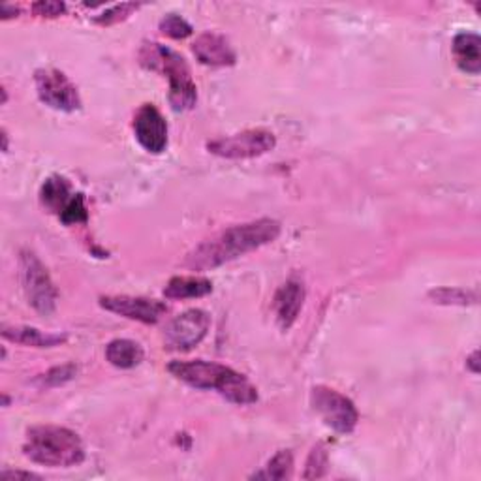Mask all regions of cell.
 I'll return each instance as SVG.
<instances>
[{
	"mask_svg": "<svg viewBox=\"0 0 481 481\" xmlns=\"http://www.w3.org/2000/svg\"><path fill=\"white\" fill-rule=\"evenodd\" d=\"M477 358H479V352H477V349H476V352L468 358V361H467V365L470 367V370H472V373L474 375H477L479 373V365H477Z\"/></svg>",
	"mask_w": 481,
	"mask_h": 481,
	"instance_id": "83f0119b",
	"label": "cell"
},
{
	"mask_svg": "<svg viewBox=\"0 0 481 481\" xmlns=\"http://www.w3.org/2000/svg\"><path fill=\"white\" fill-rule=\"evenodd\" d=\"M168 370L171 377L188 384L190 387L205 391L213 389L218 395H222L226 401L233 404L249 406L258 401V389L252 386V382L245 375L237 373L231 367L204 359H194V361H171L168 365Z\"/></svg>",
	"mask_w": 481,
	"mask_h": 481,
	"instance_id": "7a4b0ae2",
	"label": "cell"
},
{
	"mask_svg": "<svg viewBox=\"0 0 481 481\" xmlns=\"http://www.w3.org/2000/svg\"><path fill=\"white\" fill-rule=\"evenodd\" d=\"M19 277H21V284H23V290H25L31 307L43 316L53 314L57 309L59 292L55 288V284L46 266L41 264L34 252H29V250L21 252Z\"/></svg>",
	"mask_w": 481,
	"mask_h": 481,
	"instance_id": "5b68a950",
	"label": "cell"
},
{
	"mask_svg": "<svg viewBox=\"0 0 481 481\" xmlns=\"http://www.w3.org/2000/svg\"><path fill=\"white\" fill-rule=\"evenodd\" d=\"M62 224H81V222H86V218H89V213H86V205H85V198L83 194H74L72 202L67 205V209L62 211V214L59 216Z\"/></svg>",
	"mask_w": 481,
	"mask_h": 481,
	"instance_id": "603a6c76",
	"label": "cell"
},
{
	"mask_svg": "<svg viewBox=\"0 0 481 481\" xmlns=\"http://www.w3.org/2000/svg\"><path fill=\"white\" fill-rule=\"evenodd\" d=\"M140 6H141V5H136V3L117 5V6H113V8L105 10L102 15L95 17V23L104 25V27H107V25H115V23H119V21L126 19L128 15H132Z\"/></svg>",
	"mask_w": 481,
	"mask_h": 481,
	"instance_id": "cb8c5ba5",
	"label": "cell"
},
{
	"mask_svg": "<svg viewBox=\"0 0 481 481\" xmlns=\"http://www.w3.org/2000/svg\"><path fill=\"white\" fill-rule=\"evenodd\" d=\"M145 358L143 348L130 339H115L105 348V359L117 368H134Z\"/></svg>",
	"mask_w": 481,
	"mask_h": 481,
	"instance_id": "ac0fdd59",
	"label": "cell"
},
{
	"mask_svg": "<svg viewBox=\"0 0 481 481\" xmlns=\"http://www.w3.org/2000/svg\"><path fill=\"white\" fill-rule=\"evenodd\" d=\"M192 51L202 64L213 68L233 67L237 60L231 43L222 34L216 32H205L200 38H195Z\"/></svg>",
	"mask_w": 481,
	"mask_h": 481,
	"instance_id": "4fadbf2b",
	"label": "cell"
},
{
	"mask_svg": "<svg viewBox=\"0 0 481 481\" xmlns=\"http://www.w3.org/2000/svg\"><path fill=\"white\" fill-rule=\"evenodd\" d=\"M453 55L457 67L470 76L481 72V40L474 32H461L453 38Z\"/></svg>",
	"mask_w": 481,
	"mask_h": 481,
	"instance_id": "5bb4252c",
	"label": "cell"
},
{
	"mask_svg": "<svg viewBox=\"0 0 481 481\" xmlns=\"http://www.w3.org/2000/svg\"><path fill=\"white\" fill-rule=\"evenodd\" d=\"M34 83L40 100L57 109V112L72 113L81 107L77 86L68 79L67 74H62L55 68H41L36 70Z\"/></svg>",
	"mask_w": 481,
	"mask_h": 481,
	"instance_id": "9c48e42d",
	"label": "cell"
},
{
	"mask_svg": "<svg viewBox=\"0 0 481 481\" xmlns=\"http://www.w3.org/2000/svg\"><path fill=\"white\" fill-rule=\"evenodd\" d=\"M72 198H74V194H72L70 183L64 177H60V175H53V177H50L46 183H43L40 190L41 205L59 216L62 214L64 209H67Z\"/></svg>",
	"mask_w": 481,
	"mask_h": 481,
	"instance_id": "e0dca14e",
	"label": "cell"
},
{
	"mask_svg": "<svg viewBox=\"0 0 481 481\" xmlns=\"http://www.w3.org/2000/svg\"><path fill=\"white\" fill-rule=\"evenodd\" d=\"M429 299L436 304H446V307H468L477 303V292L463 290V288H436L429 292Z\"/></svg>",
	"mask_w": 481,
	"mask_h": 481,
	"instance_id": "d6986e66",
	"label": "cell"
},
{
	"mask_svg": "<svg viewBox=\"0 0 481 481\" xmlns=\"http://www.w3.org/2000/svg\"><path fill=\"white\" fill-rule=\"evenodd\" d=\"M23 453L36 465L50 468H70L85 461L79 436L59 425H36L27 431Z\"/></svg>",
	"mask_w": 481,
	"mask_h": 481,
	"instance_id": "3957f363",
	"label": "cell"
},
{
	"mask_svg": "<svg viewBox=\"0 0 481 481\" xmlns=\"http://www.w3.org/2000/svg\"><path fill=\"white\" fill-rule=\"evenodd\" d=\"M211 327V316L202 309H190L175 316L164 331V346L171 352H188L198 346Z\"/></svg>",
	"mask_w": 481,
	"mask_h": 481,
	"instance_id": "ba28073f",
	"label": "cell"
},
{
	"mask_svg": "<svg viewBox=\"0 0 481 481\" xmlns=\"http://www.w3.org/2000/svg\"><path fill=\"white\" fill-rule=\"evenodd\" d=\"M280 222L273 221V218H259V221L231 226L205 239L204 243L190 250L185 258V268L192 271L216 269L252 250L273 243L280 235Z\"/></svg>",
	"mask_w": 481,
	"mask_h": 481,
	"instance_id": "6da1fadb",
	"label": "cell"
},
{
	"mask_svg": "<svg viewBox=\"0 0 481 481\" xmlns=\"http://www.w3.org/2000/svg\"><path fill=\"white\" fill-rule=\"evenodd\" d=\"M134 134L138 143L152 155L168 147V123L155 104H143L134 115Z\"/></svg>",
	"mask_w": 481,
	"mask_h": 481,
	"instance_id": "8fae6325",
	"label": "cell"
},
{
	"mask_svg": "<svg viewBox=\"0 0 481 481\" xmlns=\"http://www.w3.org/2000/svg\"><path fill=\"white\" fill-rule=\"evenodd\" d=\"M32 12L40 17H59L67 12V5L55 3V0H41V3L32 5Z\"/></svg>",
	"mask_w": 481,
	"mask_h": 481,
	"instance_id": "484cf974",
	"label": "cell"
},
{
	"mask_svg": "<svg viewBox=\"0 0 481 481\" xmlns=\"http://www.w3.org/2000/svg\"><path fill=\"white\" fill-rule=\"evenodd\" d=\"M327 467H330V457H327V449L318 444L313 448L309 458H307V465H304V479H318L323 477L327 472Z\"/></svg>",
	"mask_w": 481,
	"mask_h": 481,
	"instance_id": "44dd1931",
	"label": "cell"
},
{
	"mask_svg": "<svg viewBox=\"0 0 481 481\" xmlns=\"http://www.w3.org/2000/svg\"><path fill=\"white\" fill-rule=\"evenodd\" d=\"M76 373H77V367L74 363L55 367L50 370V373H46V377H43V384L46 386H62V384L74 380Z\"/></svg>",
	"mask_w": 481,
	"mask_h": 481,
	"instance_id": "d4e9b609",
	"label": "cell"
},
{
	"mask_svg": "<svg viewBox=\"0 0 481 481\" xmlns=\"http://www.w3.org/2000/svg\"><path fill=\"white\" fill-rule=\"evenodd\" d=\"M15 14H19V8H15V6H8V5L3 6V19L15 17Z\"/></svg>",
	"mask_w": 481,
	"mask_h": 481,
	"instance_id": "f1b7e54d",
	"label": "cell"
},
{
	"mask_svg": "<svg viewBox=\"0 0 481 481\" xmlns=\"http://www.w3.org/2000/svg\"><path fill=\"white\" fill-rule=\"evenodd\" d=\"M160 31H162V34H166L173 40H185L192 34L194 29L185 17H181L177 14H168L160 21Z\"/></svg>",
	"mask_w": 481,
	"mask_h": 481,
	"instance_id": "7402d4cb",
	"label": "cell"
},
{
	"mask_svg": "<svg viewBox=\"0 0 481 481\" xmlns=\"http://www.w3.org/2000/svg\"><path fill=\"white\" fill-rule=\"evenodd\" d=\"M100 307L119 314L128 320H136L141 323H157L168 313V304L157 299L132 297V295H105L100 297Z\"/></svg>",
	"mask_w": 481,
	"mask_h": 481,
	"instance_id": "30bf717a",
	"label": "cell"
},
{
	"mask_svg": "<svg viewBox=\"0 0 481 481\" xmlns=\"http://www.w3.org/2000/svg\"><path fill=\"white\" fill-rule=\"evenodd\" d=\"M140 62L145 68L164 74L169 79V104L175 112H186L198 102V89L183 55L162 43H143Z\"/></svg>",
	"mask_w": 481,
	"mask_h": 481,
	"instance_id": "277c9868",
	"label": "cell"
},
{
	"mask_svg": "<svg viewBox=\"0 0 481 481\" xmlns=\"http://www.w3.org/2000/svg\"><path fill=\"white\" fill-rule=\"evenodd\" d=\"M213 292V282L204 277H173L164 288L168 299H198Z\"/></svg>",
	"mask_w": 481,
	"mask_h": 481,
	"instance_id": "2e32d148",
	"label": "cell"
},
{
	"mask_svg": "<svg viewBox=\"0 0 481 481\" xmlns=\"http://www.w3.org/2000/svg\"><path fill=\"white\" fill-rule=\"evenodd\" d=\"M294 470V455L288 449H280L266 467V472H259L254 477H266V479H288Z\"/></svg>",
	"mask_w": 481,
	"mask_h": 481,
	"instance_id": "ffe728a7",
	"label": "cell"
},
{
	"mask_svg": "<svg viewBox=\"0 0 481 481\" xmlns=\"http://www.w3.org/2000/svg\"><path fill=\"white\" fill-rule=\"evenodd\" d=\"M304 297H307V290H304V282L299 277H290L275 294L273 307L277 322L284 331H288L297 322Z\"/></svg>",
	"mask_w": 481,
	"mask_h": 481,
	"instance_id": "7c38bea8",
	"label": "cell"
},
{
	"mask_svg": "<svg viewBox=\"0 0 481 481\" xmlns=\"http://www.w3.org/2000/svg\"><path fill=\"white\" fill-rule=\"evenodd\" d=\"M277 145L275 134L266 128H254L245 130L233 136L218 138L214 141L207 143L209 152L213 155L228 159V160H245V159H256L266 155V152L273 150Z\"/></svg>",
	"mask_w": 481,
	"mask_h": 481,
	"instance_id": "52a82bcc",
	"label": "cell"
},
{
	"mask_svg": "<svg viewBox=\"0 0 481 481\" xmlns=\"http://www.w3.org/2000/svg\"><path fill=\"white\" fill-rule=\"evenodd\" d=\"M0 477H3V479H21V477H23V479H40V476H36L32 472H21V470H15V472L6 470V472L0 474Z\"/></svg>",
	"mask_w": 481,
	"mask_h": 481,
	"instance_id": "4316f807",
	"label": "cell"
},
{
	"mask_svg": "<svg viewBox=\"0 0 481 481\" xmlns=\"http://www.w3.org/2000/svg\"><path fill=\"white\" fill-rule=\"evenodd\" d=\"M3 337L10 342L31 346V348H55L67 342V335L43 333L36 330V327H29V325H6L3 330Z\"/></svg>",
	"mask_w": 481,
	"mask_h": 481,
	"instance_id": "9a60e30c",
	"label": "cell"
},
{
	"mask_svg": "<svg viewBox=\"0 0 481 481\" xmlns=\"http://www.w3.org/2000/svg\"><path fill=\"white\" fill-rule=\"evenodd\" d=\"M311 404L327 427L335 432H352L359 422V412L352 399L327 386H316L311 393Z\"/></svg>",
	"mask_w": 481,
	"mask_h": 481,
	"instance_id": "8992f818",
	"label": "cell"
}]
</instances>
